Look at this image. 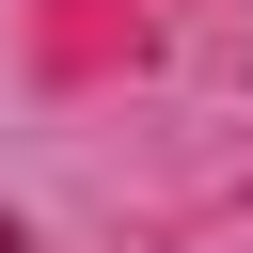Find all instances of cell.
<instances>
[{"label": "cell", "instance_id": "1", "mask_svg": "<svg viewBox=\"0 0 253 253\" xmlns=\"http://www.w3.org/2000/svg\"><path fill=\"white\" fill-rule=\"evenodd\" d=\"M0 253H32V237H16V221H0Z\"/></svg>", "mask_w": 253, "mask_h": 253}]
</instances>
